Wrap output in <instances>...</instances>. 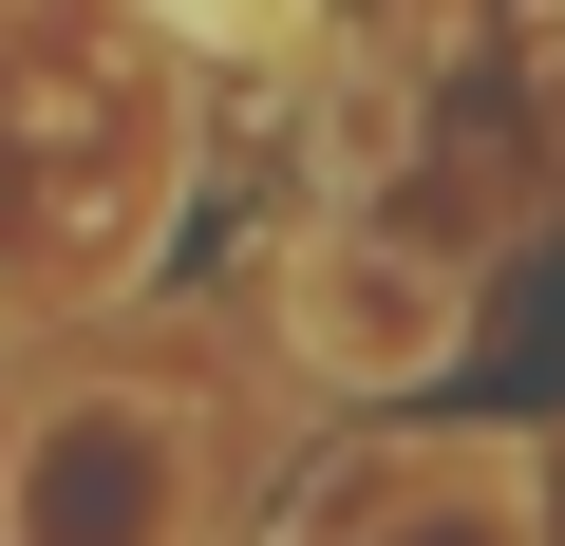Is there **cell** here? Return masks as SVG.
<instances>
[{
    "label": "cell",
    "instance_id": "obj_1",
    "mask_svg": "<svg viewBox=\"0 0 565 546\" xmlns=\"http://www.w3.org/2000/svg\"><path fill=\"white\" fill-rule=\"evenodd\" d=\"M20 546H189V415L170 396H57L20 433Z\"/></svg>",
    "mask_w": 565,
    "mask_h": 546
},
{
    "label": "cell",
    "instance_id": "obj_2",
    "mask_svg": "<svg viewBox=\"0 0 565 546\" xmlns=\"http://www.w3.org/2000/svg\"><path fill=\"white\" fill-rule=\"evenodd\" d=\"M452 321H471V302H452V283H415L396 245H321V283H302V340H321L359 396H415V377L452 358Z\"/></svg>",
    "mask_w": 565,
    "mask_h": 546
},
{
    "label": "cell",
    "instance_id": "obj_3",
    "mask_svg": "<svg viewBox=\"0 0 565 546\" xmlns=\"http://www.w3.org/2000/svg\"><path fill=\"white\" fill-rule=\"evenodd\" d=\"M396 546H527V471H509V490H434Z\"/></svg>",
    "mask_w": 565,
    "mask_h": 546
}]
</instances>
